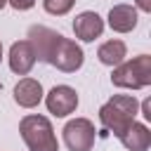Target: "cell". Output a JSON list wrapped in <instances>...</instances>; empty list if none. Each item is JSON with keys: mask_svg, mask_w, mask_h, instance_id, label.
<instances>
[{"mask_svg": "<svg viewBox=\"0 0 151 151\" xmlns=\"http://www.w3.org/2000/svg\"><path fill=\"white\" fill-rule=\"evenodd\" d=\"M137 113H139V101L134 99V94H113L99 109V123L106 132L120 137Z\"/></svg>", "mask_w": 151, "mask_h": 151, "instance_id": "cell-1", "label": "cell"}, {"mask_svg": "<svg viewBox=\"0 0 151 151\" xmlns=\"http://www.w3.org/2000/svg\"><path fill=\"white\" fill-rule=\"evenodd\" d=\"M125 57H127V47H125V42L118 40V38L101 42L99 50H97V59H99L104 66H111V68H116L118 64H123Z\"/></svg>", "mask_w": 151, "mask_h": 151, "instance_id": "cell-13", "label": "cell"}, {"mask_svg": "<svg viewBox=\"0 0 151 151\" xmlns=\"http://www.w3.org/2000/svg\"><path fill=\"white\" fill-rule=\"evenodd\" d=\"M19 134L28 146V151H59V142L47 116L40 113L24 116L19 120Z\"/></svg>", "mask_w": 151, "mask_h": 151, "instance_id": "cell-2", "label": "cell"}, {"mask_svg": "<svg viewBox=\"0 0 151 151\" xmlns=\"http://www.w3.org/2000/svg\"><path fill=\"white\" fill-rule=\"evenodd\" d=\"M64 144L68 151H92L97 130L90 118H73L64 125Z\"/></svg>", "mask_w": 151, "mask_h": 151, "instance_id": "cell-4", "label": "cell"}, {"mask_svg": "<svg viewBox=\"0 0 151 151\" xmlns=\"http://www.w3.org/2000/svg\"><path fill=\"white\" fill-rule=\"evenodd\" d=\"M134 9H142V12H151V0H134Z\"/></svg>", "mask_w": 151, "mask_h": 151, "instance_id": "cell-17", "label": "cell"}, {"mask_svg": "<svg viewBox=\"0 0 151 151\" xmlns=\"http://www.w3.org/2000/svg\"><path fill=\"white\" fill-rule=\"evenodd\" d=\"M139 113H142L146 120H151V99H144V101L139 104Z\"/></svg>", "mask_w": 151, "mask_h": 151, "instance_id": "cell-16", "label": "cell"}, {"mask_svg": "<svg viewBox=\"0 0 151 151\" xmlns=\"http://www.w3.org/2000/svg\"><path fill=\"white\" fill-rule=\"evenodd\" d=\"M9 68H12V73H17V76H28L31 71H33V66H35V52H33V47H31V42L28 40H17V42H12V47H9Z\"/></svg>", "mask_w": 151, "mask_h": 151, "instance_id": "cell-9", "label": "cell"}, {"mask_svg": "<svg viewBox=\"0 0 151 151\" xmlns=\"http://www.w3.org/2000/svg\"><path fill=\"white\" fill-rule=\"evenodd\" d=\"M73 5H76V0H42L45 12L52 14V17H64V14H68V12L73 9Z\"/></svg>", "mask_w": 151, "mask_h": 151, "instance_id": "cell-14", "label": "cell"}, {"mask_svg": "<svg viewBox=\"0 0 151 151\" xmlns=\"http://www.w3.org/2000/svg\"><path fill=\"white\" fill-rule=\"evenodd\" d=\"M5 5H7V0H0V9H2V7H5Z\"/></svg>", "mask_w": 151, "mask_h": 151, "instance_id": "cell-18", "label": "cell"}, {"mask_svg": "<svg viewBox=\"0 0 151 151\" xmlns=\"http://www.w3.org/2000/svg\"><path fill=\"white\" fill-rule=\"evenodd\" d=\"M111 83H113V87H123V90H144V87H149L151 85V57L139 54L130 61L118 64L111 73Z\"/></svg>", "mask_w": 151, "mask_h": 151, "instance_id": "cell-3", "label": "cell"}, {"mask_svg": "<svg viewBox=\"0 0 151 151\" xmlns=\"http://www.w3.org/2000/svg\"><path fill=\"white\" fill-rule=\"evenodd\" d=\"M106 19H109L111 31H116V33H130V31H134V26L139 21V14H137V9L132 5L120 2V5H113L109 9Z\"/></svg>", "mask_w": 151, "mask_h": 151, "instance_id": "cell-10", "label": "cell"}, {"mask_svg": "<svg viewBox=\"0 0 151 151\" xmlns=\"http://www.w3.org/2000/svg\"><path fill=\"white\" fill-rule=\"evenodd\" d=\"M0 61H2V42H0Z\"/></svg>", "mask_w": 151, "mask_h": 151, "instance_id": "cell-19", "label": "cell"}, {"mask_svg": "<svg viewBox=\"0 0 151 151\" xmlns=\"http://www.w3.org/2000/svg\"><path fill=\"white\" fill-rule=\"evenodd\" d=\"M59 38H61V33H57L54 28H47L42 24H33L28 28V33H26V40L31 42V47L35 52V59L42 61V64H50L52 50H54Z\"/></svg>", "mask_w": 151, "mask_h": 151, "instance_id": "cell-7", "label": "cell"}, {"mask_svg": "<svg viewBox=\"0 0 151 151\" xmlns=\"http://www.w3.org/2000/svg\"><path fill=\"white\" fill-rule=\"evenodd\" d=\"M45 92H42V85L40 80L35 78H21L17 85H14V101L21 106V109H33L42 101Z\"/></svg>", "mask_w": 151, "mask_h": 151, "instance_id": "cell-11", "label": "cell"}, {"mask_svg": "<svg viewBox=\"0 0 151 151\" xmlns=\"http://www.w3.org/2000/svg\"><path fill=\"white\" fill-rule=\"evenodd\" d=\"M118 139H120V144L127 151H149V146H151V130L144 123L132 120Z\"/></svg>", "mask_w": 151, "mask_h": 151, "instance_id": "cell-12", "label": "cell"}, {"mask_svg": "<svg viewBox=\"0 0 151 151\" xmlns=\"http://www.w3.org/2000/svg\"><path fill=\"white\" fill-rule=\"evenodd\" d=\"M85 61V54H83V47L71 40V38H59L54 50H52V57H50V66H54L57 71L61 73H76Z\"/></svg>", "mask_w": 151, "mask_h": 151, "instance_id": "cell-5", "label": "cell"}, {"mask_svg": "<svg viewBox=\"0 0 151 151\" xmlns=\"http://www.w3.org/2000/svg\"><path fill=\"white\" fill-rule=\"evenodd\" d=\"M7 5L14 7L17 12H26V9H31L35 5V0H7Z\"/></svg>", "mask_w": 151, "mask_h": 151, "instance_id": "cell-15", "label": "cell"}, {"mask_svg": "<svg viewBox=\"0 0 151 151\" xmlns=\"http://www.w3.org/2000/svg\"><path fill=\"white\" fill-rule=\"evenodd\" d=\"M45 106H47V111L52 113V116H57V118H66V116H71L76 109H78V92L71 87V85H54L45 97Z\"/></svg>", "mask_w": 151, "mask_h": 151, "instance_id": "cell-6", "label": "cell"}, {"mask_svg": "<svg viewBox=\"0 0 151 151\" xmlns=\"http://www.w3.org/2000/svg\"><path fill=\"white\" fill-rule=\"evenodd\" d=\"M73 33H76V38L83 40V42H94V40L101 38V33H104V19H101L97 12H92V9L80 12V14L73 19Z\"/></svg>", "mask_w": 151, "mask_h": 151, "instance_id": "cell-8", "label": "cell"}]
</instances>
